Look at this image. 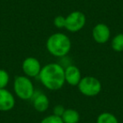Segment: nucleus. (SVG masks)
<instances>
[{
    "instance_id": "11",
    "label": "nucleus",
    "mask_w": 123,
    "mask_h": 123,
    "mask_svg": "<svg viewBox=\"0 0 123 123\" xmlns=\"http://www.w3.org/2000/svg\"><path fill=\"white\" fill-rule=\"evenodd\" d=\"M62 119L64 123H79L80 120L79 113L74 109H66Z\"/></svg>"
},
{
    "instance_id": "4",
    "label": "nucleus",
    "mask_w": 123,
    "mask_h": 123,
    "mask_svg": "<svg viewBox=\"0 0 123 123\" xmlns=\"http://www.w3.org/2000/svg\"><path fill=\"white\" fill-rule=\"evenodd\" d=\"M79 92L87 97H94L101 92L102 84L98 79L92 76H86L82 78L78 84Z\"/></svg>"
},
{
    "instance_id": "16",
    "label": "nucleus",
    "mask_w": 123,
    "mask_h": 123,
    "mask_svg": "<svg viewBox=\"0 0 123 123\" xmlns=\"http://www.w3.org/2000/svg\"><path fill=\"white\" fill-rule=\"evenodd\" d=\"M65 21H66V17H63L62 15L56 16L54 19L53 24L58 29H62V28H65Z\"/></svg>"
},
{
    "instance_id": "8",
    "label": "nucleus",
    "mask_w": 123,
    "mask_h": 123,
    "mask_svg": "<svg viewBox=\"0 0 123 123\" xmlns=\"http://www.w3.org/2000/svg\"><path fill=\"white\" fill-rule=\"evenodd\" d=\"M31 100L34 109L38 112H45L49 107L50 101L48 97L39 90H35Z\"/></svg>"
},
{
    "instance_id": "6",
    "label": "nucleus",
    "mask_w": 123,
    "mask_h": 123,
    "mask_svg": "<svg viewBox=\"0 0 123 123\" xmlns=\"http://www.w3.org/2000/svg\"><path fill=\"white\" fill-rule=\"evenodd\" d=\"M41 65L39 60L33 56L26 57L23 61L22 69L25 76L29 78L38 77L41 70Z\"/></svg>"
},
{
    "instance_id": "5",
    "label": "nucleus",
    "mask_w": 123,
    "mask_h": 123,
    "mask_svg": "<svg viewBox=\"0 0 123 123\" xmlns=\"http://www.w3.org/2000/svg\"><path fill=\"white\" fill-rule=\"evenodd\" d=\"M85 14L81 11H74L66 17L65 29L70 32H78L84 27Z\"/></svg>"
},
{
    "instance_id": "1",
    "label": "nucleus",
    "mask_w": 123,
    "mask_h": 123,
    "mask_svg": "<svg viewBox=\"0 0 123 123\" xmlns=\"http://www.w3.org/2000/svg\"><path fill=\"white\" fill-rule=\"evenodd\" d=\"M38 77L41 84L49 90H59L66 83L64 68L55 62L48 63L41 68Z\"/></svg>"
},
{
    "instance_id": "3",
    "label": "nucleus",
    "mask_w": 123,
    "mask_h": 123,
    "mask_svg": "<svg viewBox=\"0 0 123 123\" xmlns=\"http://www.w3.org/2000/svg\"><path fill=\"white\" fill-rule=\"evenodd\" d=\"M14 90L15 94L21 99H31L35 92L32 81L27 76H17L14 82Z\"/></svg>"
},
{
    "instance_id": "10",
    "label": "nucleus",
    "mask_w": 123,
    "mask_h": 123,
    "mask_svg": "<svg viewBox=\"0 0 123 123\" xmlns=\"http://www.w3.org/2000/svg\"><path fill=\"white\" fill-rule=\"evenodd\" d=\"M65 81L71 86H78L82 79V74L78 67L74 65H68L64 68Z\"/></svg>"
},
{
    "instance_id": "7",
    "label": "nucleus",
    "mask_w": 123,
    "mask_h": 123,
    "mask_svg": "<svg viewBox=\"0 0 123 123\" xmlns=\"http://www.w3.org/2000/svg\"><path fill=\"white\" fill-rule=\"evenodd\" d=\"M92 36L94 41L99 44H105L111 37V30L105 24H97L92 31Z\"/></svg>"
},
{
    "instance_id": "9",
    "label": "nucleus",
    "mask_w": 123,
    "mask_h": 123,
    "mask_svg": "<svg viewBox=\"0 0 123 123\" xmlns=\"http://www.w3.org/2000/svg\"><path fill=\"white\" fill-rule=\"evenodd\" d=\"M15 105L14 94L6 89H0V111H11Z\"/></svg>"
},
{
    "instance_id": "13",
    "label": "nucleus",
    "mask_w": 123,
    "mask_h": 123,
    "mask_svg": "<svg viewBox=\"0 0 123 123\" xmlns=\"http://www.w3.org/2000/svg\"><path fill=\"white\" fill-rule=\"evenodd\" d=\"M111 47L115 51H123V34H117L111 41Z\"/></svg>"
},
{
    "instance_id": "2",
    "label": "nucleus",
    "mask_w": 123,
    "mask_h": 123,
    "mask_svg": "<svg viewBox=\"0 0 123 123\" xmlns=\"http://www.w3.org/2000/svg\"><path fill=\"white\" fill-rule=\"evenodd\" d=\"M71 41L67 35L63 33H54L46 41V49L52 56L63 57L67 56L71 50Z\"/></svg>"
},
{
    "instance_id": "17",
    "label": "nucleus",
    "mask_w": 123,
    "mask_h": 123,
    "mask_svg": "<svg viewBox=\"0 0 123 123\" xmlns=\"http://www.w3.org/2000/svg\"><path fill=\"white\" fill-rule=\"evenodd\" d=\"M65 110L66 109L64 108L63 105H56L54 108H53V115L62 117V115H63L64 111H65Z\"/></svg>"
},
{
    "instance_id": "15",
    "label": "nucleus",
    "mask_w": 123,
    "mask_h": 123,
    "mask_svg": "<svg viewBox=\"0 0 123 123\" xmlns=\"http://www.w3.org/2000/svg\"><path fill=\"white\" fill-rule=\"evenodd\" d=\"M40 123H64L62 117L56 116L55 115H50V116L45 117L44 119L41 120Z\"/></svg>"
},
{
    "instance_id": "14",
    "label": "nucleus",
    "mask_w": 123,
    "mask_h": 123,
    "mask_svg": "<svg viewBox=\"0 0 123 123\" xmlns=\"http://www.w3.org/2000/svg\"><path fill=\"white\" fill-rule=\"evenodd\" d=\"M9 82V74L4 69H0V89H5Z\"/></svg>"
},
{
    "instance_id": "12",
    "label": "nucleus",
    "mask_w": 123,
    "mask_h": 123,
    "mask_svg": "<svg viewBox=\"0 0 123 123\" xmlns=\"http://www.w3.org/2000/svg\"><path fill=\"white\" fill-rule=\"evenodd\" d=\"M97 123H119L116 116L110 112H103L99 115Z\"/></svg>"
}]
</instances>
